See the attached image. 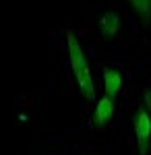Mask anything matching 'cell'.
Listing matches in <instances>:
<instances>
[{
  "label": "cell",
  "mask_w": 151,
  "mask_h": 155,
  "mask_svg": "<svg viewBox=\"0 0 151 155\" xmlns=\"http://www.w3.org/2000/svg\"><path fill=\"white\" fill-rule=\"evenodd\" d=\"M69 56H70V68L75 72V79H77V85L81 89L83 97L87 101H93L95 99V89H93V79L91 72H89V66H87V60H85V54H83L81 46L77 41V37L69 31Z\"/></svg>",
  "instance_id": "6da1fadb"
},
{
  "label": "cell",
  "mask_w": 151,
  "mask_h": 155,
  "mask_svg": "<svg viewBox=\"0 0 151 155\" xmlns=\"http://www.w3.org/2000/svg\"><path fill=\"white\" fill-rule=\"evenodd\" d=\"M135 134L139 143V153L145 155L151 147V114L143 106H139L135 114Z\"/></svg>",
  "instance_id": "7a4b0ae2"
},
{
  "label": "cell",
  "mask_w": 151,
  "mask_h": 155,
  "mask_svg": "<svg viewBox=\"0 0 151 155\" xmlns=\"http://www.w3.org/2000/svg\"><path fill=\"white\" fill-rule=\"evenodd\" d=\"M112 114H114V101H112L110 97H102V99L97 101L95 112H93V116H91L93 128H95V130H102L106 124L110 122Z\"/></svg>",
  "instance_id": "3957f363"
},
{
  "label": "cell",
  "mask_w": 151,
  "mask_h": 155,
  "mask_svg": "<svg viewBox=\"0 0 151 155\" xmlns=\"http://www.w3.org/2000/svg\"><path fill=\"white\" fill-rule=\"evenodd\" d=\"M122 87V77L120 72L114 71V68H108L104 72V89H106V97H110L112 101L118 97V91Z\"/></svg>",
  "instance_id": "277c9868"
},
{
  "label": "cell",
  "mask_w": 151,
  "mask_h": 155,
  "mask_svg": "<svg viewBox=\"0 0 151 155\" xmlns=\"http://www.w3.org/2000/svg\"><path fill=\"white\" fill-rule=\"evenodd\" d=\"M99 27H102V35L104 39H114V35L118 33L120 29V21H118V15L116 12H106L104 17L99 19Z\"/></svg>",
  "instance_id": "5b68a950"
},
{
  "label": "cell",
  "mask_w": 151,
  "mask_h": 155,
  "mask_svg": "<svg viewBox=\"0 0 151 155\" xmlns=\"http://www.w3.org/2000/svg\"><path fill=\"white\" fill-rule=\"evenodd\" d=\"M130 6L135 8V12L141 17L143 23H149L151 19V0H128Z\"/></svg>",
  "instance_id": "8992f818"
},
{
  "label": "cell",
  "mask_w": 151,
  "mask_h": 155,
  "mask_svg": "<svg viewBox=\"0 0 151 155\" xmlns=\"http://www.w3.org/2000/svg\"><path fill=\"white\" fill-rule=\"evenodd\" d=\"M143 107H145V110H147V112L151 114V91H147V93H145V99H143Z\"/></svg>",
  "instance_id": "52a82bcc"
}]
</instances>
